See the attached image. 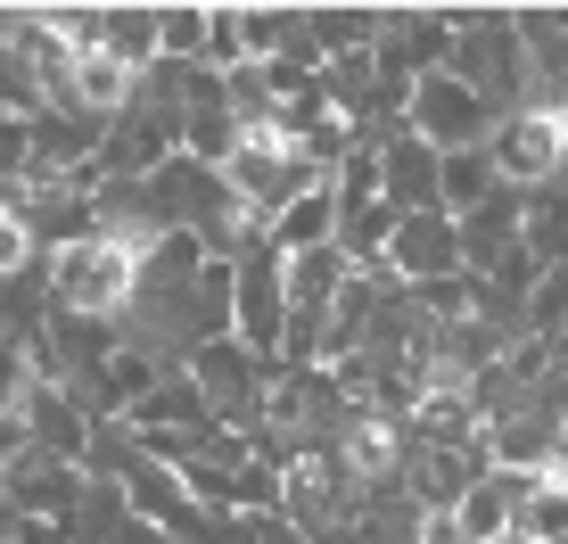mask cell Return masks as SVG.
Listing matches in <instances>:
<instances>
[{
	"mask_svg": "<svg viewBox=\"0 0 568 544\" xmlns=\"http://www.w3.org/2000/svg\"><path fill=\"white\" fill-rule=\"evenodd\" d=\"M67 91L74 108H91V115H115V108H132V67L124 58H108L100 42H74V58H67Z\"/></svg>",
	"mask_w": 568,
	"mask_h": 544,
	"instance_id": "obj_5",
	"label": "cell"
},
{
	"mask_svg": "<svg viewBox=\"0 0 568 544\" xmlns=\"http://www.w3.org/2000/svg\"><path fill=\"white\" fill-rule=\"evenodd\" d=\"M26 445H33V413H0V471L26 462Z\"/></svg>",
	"mask_w": 568,
	"mask_h": 544,
	"instance_id": "obj_9",
	"label": "cell"
},
{
	"mask_svg": "<svg viewBox=\"0 0 568 544\" xmlns=\"http://www.w3.org/2000/svg\"><path fill=\"white\" fill-rule=\"evenodd\" d=\"M26 264H33V215L17 206V215H0V281L26 272Z\"/></svg>",
	"mask_w": 568,
	"mask_h": 544,
	"instance_id": "obj_8",
	"label": "cell"
},
{
	"mask_svg": "<svg viewBox=\"0 0 568 544\" xmlns=\"http://www.w3.org/2000/svg\"><path fill=\"white\" fill-rule=\"evenodd\" d=\"M223 182H231V206L256 223V215H288V206L322 182V165H313L305 132L288 124V115H247L223 141Z\"/></svg>",
	"mask_w": 568,
	"mask_h": 544,
	"instance_id": "obj_2",
	"label": "cell"
},
{
	"mask_svg": "<svg viewBox=\"0 0 568 544\" xmlns=\"http://www.w3.org/2000/svg\"><path fill=\"white\" fill-rule=\"evenodd\" d=\"M413 124H420L437 149H462V141H478V132H486V108H478V91H469V83L437 74V83H420V100H413Z\"/></svg>",
	"mask_w": 568,
	"mask_h": 544,
	"instance_id": "obj_4",
	"label": "cell"
},
{
	"mask_svg": "<svg viewBox=\"0 0 568 544\" xmlns=\"http://www.w3.org/2000/svg\"><path fill=\"white\" fill-rule=\"evenodd\" d=\"M396 421L387 413H346V430H338V471L346 478H387L396 471Z\"/></svg>",
	"mask_w": 568,
	"mask_h": 544,
	"instance_id": "obj_6",
	"label": "cell"
},
{
	"mask_svg": "<svg viewBox=\"0 0 568 544\" xmlns=\"http://www.w3.org/2000/svg\"><path fill=\"white\" fill-rule=\"evenodd\" d=\"M0 413H33V363L0 346Z\"/></svg>",
	"mask_w": 568,
	"mask_h": 544,
	"instance_id": "obj_7",
	"label": "cell"
},
{
	"mask_svg": "<svg viewBox=\"0 0 568 544\" xmlns=\"http://www.w3.org/2000/svg\"><path fill=\"white\" fill-rule=\"evenodd\" d=\"M495 173L503 182H552L568 165V100H536V108H511L495 124Z\"/></svg>",
	"mask_w": 568,
	"mask_h": 544,
	"instance_id": "obj_3",
	"label": "cell"
},
{
	"mask_svg": "<svg viewBox=\"0 0 568 544\" xmlns=\"http://www.w3.org/2000/svg\"><path fill=\"white\" fill-rule=\"evenodd\" d=\"M165 248V231L156 223H115V231H83V240H67L50 256V289L67 314L83 322H108L124 314L132 298H141V264Z\"/></svg>",
	"mask_w": 568,
	"mask_h": 544,
	"instance_id": "obj_1",
	"label": "cell"
},
{
	"mask_svg": "<svg viewBox=\"0 0 568 544\" xmlns=\"http://www.w3.org/2000/svg\"><path fill=\"white\" fill-rule=\"evenodd\" d=\"M420 544H462V520L454 512H428L420 520Z\"/></svg>",
	"mask_w": 568,
	"mask_h": 544,
	"instance_id": "obj_10",
	"label": "cell"
}]
</instances>
